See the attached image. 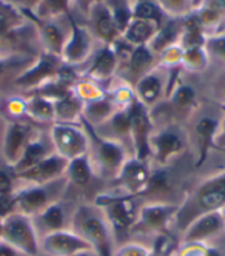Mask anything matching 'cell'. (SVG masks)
<instances>
[{
  "instance_id": "cell-41",
  "label": "cell",
  "mask_w": 225,
  "mask_h": 256,
  "mask_svg": "<svg viewBox=\"0 0 225 256\" xmlns=\"http://www.w3.org/2000/svg\"><path fill=\"white\" fill-rule=\"evenodd\" d=\"M162 4H164L166 8H170V10H178V8L182 6L184 0H162Z\"/></svg>"
},
{
  "instance_id": "cell-34",
  "label": "cell",
  "mask_w": 225,
  "mask_h": 256,
  "mask_svg": "<svg viewBox=\"0 0 225 256\" xmlns=\"http://www.w3.org/2000/svg\"><path fill=\"white\" fill-rule=\"evenodd\" d=\"M16 212V198L11 194H0V221L12 214Z\"/></svg>"
},
{
  "instance_id": "cell-37",
  "label": "cell",
  "mask_w": 225,
  "mask_h": 256,
  "mask_svg": "<svg viewBox=\"0 0 225 256\" xmlns=\"http://www.w3.org/2000/svg\"><path fill=\"white\" fill-rule=\"evenodd\" d=\"M0 256H30V254L12 247L11 244L5 242L4 240H0Z\"/></svg>"
},
{
  "instance_id": "cell-28",
  "label": "cell",
  "mask_w": 225,
  "mask_h": 256,
  "mask_svg": "<svg viewBox=\"0 0 225 256\" xmlns=\"http://www.w3.org/2000/svg\"><path fill=\"white\" fill-rule=\"evenodd\" d=\"M112 256H152V248L140 242H122L116 247Z\"/></svg>"
},
{
  "instance_id": "cell-16",
  "label": "cell",
  "mask_w": 225,
  "mask_h": 256,
  "mask_svg": "<svg viewBox=\"0 0 225 256\" xmlns=\"http://www.w3.org/2000/svg\"><path fill=\"white\" fill-rule=\"evenodd\" d=\"M71 218L72 214L68 216L65 206L59 202V200L51 204L50 207H46L44 212H40L39 214L32 218V222H34L37 234H39V240L48 233L70 228Z\"/></svg>"
},
{
  "instance_id": "cell-1",
  "label": "cell",
  "mask_w": 225,
  "mask_h": 256,
  "mask_svg": "<svg viewBox=\"0 0 225 256\" xmlns=\"http://www.w3.org/2000/svg\"><path fill=\"white\" fill-rule=\"evenodd\" d=\"M224 207H225V170L202 180L185 198V200L179 206L178 214L173 222V228H176L179 233H184V230L196 218L205 213L220 212Z\"/></svg>"
},
{
  "instance_id": "cell-18",
  "label": "cell",
  "mask_w": 225,
  "mask_h": 256,
  "mask_svg": "<svg viewBox=\"0 0 225 256\" xmlns=\"http://www.w3.org/2000/svg\"><path fill=\"white\" fill-rule=\"evenodd\" d=\"M48 145H51V140H50V144H45L42 139H31L30 144L26 145L25 152L22 153L20 159H18L14 164V166L11 167L12 172H14V174L34 167L36 164H39L42 159H45L46 156H50L51 153H54V150L50 148Z\"/></svg>"
},
{
  "instance_id": "cell-47",
  "label": "cell",
  "mask_w": 225,
  "mask_h": 256,
  "mask_svg": "<svg viewBox=\"0 0 225 256\" xmlns=\"http://www.w3.org/2000/svg\"><path fill=\"white\" fill-rule=\"evenodd\" d=\"M224 91H225V90H224Z\"/></svg>"
},
{
  "instance_id": "cell-5",
  "label": "cell",
  "mask_w": 225,
  "mask_h": 256,
  "mask_svg": "<svg viewBox=\"0 0 225 256\" xmlns=\"http://www.w3.org/2000/svg\"><path fill=\"white\" fill-rule=\"evenodd\" d=\"M180 204L160 202L152 200L146 206L139 208L138 219L131 228V234H159L165 232H172L174 218L178 214Z\"/></svg>"
},
{
  "instance_id": "cell-31",
  "label": "cell",
  "mask_w": 225,
  "mask_h": 256,
  "mask_svg": "<svg viewBox=\"0 0 225 256\" xmlns=\"http://www.w3.org/2000/svg\"><path fill=\"white\" fill-rule=\"evenodd\" d=\"M136 19L140 20H150V22H158L159 20V10L150 2H142L134 8Z\"/></svg>"
},
{
  "instance_id": "cell-23",
  "label": "cell",
  "mask_w": 225,
  "mask_h": 256,
  "mask_svg": "<svg viewBox=\"0 0 225 256\" xmlns=\"http://www.w3.org/2000/svg\"><path fill=\"white\" fill-rule=\"evenodd\" d=\"M56 108V120L60 124H72L76 122V119L82 118V108L78 105V102L72 98L65 96L60 99L58 105H54Z\"/></svg>"
},
{
  "instance_id": "cell-33",
  "label": "cell",
  "mask_w": 225,
  "mask_h": 256,
  "mask_svg": "<svg viewBox=\"0 0 225 256\" xmlns=\"http://www.w3.org/2000/svg\"><path fill=\"white\" fill-rule=\"evenodd\" d=\"M176 256H210V246L204 244H182Z\"/></svg>"
},
{
  "instance_id": "cell-15",
  "label": "cell",
  "mask_w": 225,
  "mask_h": 256,
  "mask_svg": "<svg viewBox=\"0 0 225 256\" xmlns=\"http://www.w3.org/2000/svg\"><path fill=\"white\" fill-rule=\"evenodd\" d=\"M32 138L30 136V125L12 120L8 124L5 136H4V158L8 162V166H14V164L20 159L22 153L25 152L26 145L30 144Z\"/></svg>"
},
{
  "instance_id": "cell-45",
  "label": "cell",
  "mask_w": 225,
  "mask_h": 256,
  "mask_svg": "<svg viewBox=\"0 0 225 256\" xmlns=\"http://www.w3.org/2000/svg\"><path fill=\"white\" fill-rule=\"evenodd\" d=\"M82 2H88V0H82Z\"/></svg>"
},
{
  "instance_id": "cell-19",
  "label": "cell",
  "mask_w": 225,
  "mask_h": 256,
  "mask_svg": "<svg viewBox=\"0 0 225 256\" xmlns=\"http://www.w3.org/2000/svg\"><path fill=\"white\" fill-rule=\"evenodd\" d=\"M94 174V170H92L90 156H80L72 160H68V167H66V173L65 178L71 182L72 186L76 187H86L91 184V178Z\"/></svg>"
},
{
  "instance_id": "cell-4",
  "label": "cell",
  "mask_w": 225,
  "mask_h": 256,
  "mask_svg": "<svg viewBox=\"0 0 225 256\" xmlns=\"http://www.w3.org/2000/svg\"><path fill=\"white\" fill-rule=\"evenodd\" d=\"M86 132L92 138V140L90 139V145H92V148L90 147L88 150L92 170H94V173L102 174L104 178L114 179L119 174L125 160L128 159L125 156V148L116 139L96 134L90 124L86 126Z\"/></svg>"
},
{
  "instance_id": "cell-39",
  "label": "cell",
  "mask_w": 225,
  "mask_h": 256,
  "mask_svg": "<svg viewBox=\"0 0 225 256\" xmlns=\"http://www.w3.org/2000/svg\"><path fill=\"white\" fill-rule=\"evenodd\" d=\"M212 48H213V51L218 54V56L225 58V38L214 39V40L212 42Z\"/></svg>"
},
{
  "instance_id": "cell-21",
  "label": "cell",
  "mask_w": 225,
  "mask_h": 256,
  "mask_svg": "<svg viewBox=\"0 0 225 256\" xmlns=\"http://www.w3.org/2000/svg\"><path fill=\"white\" fill-rule=\"evenodd\" d=\"M90 50V39H88V34L84 30L79 28H74L72 32V39L71 42L66 45L65 48V56L68 60L71 62H76L85 58V54Z\"/></svg>"
},
{
  "instance_id": "cell-8",
  "label": "cell",
  "mask_w": 225,
  "mask_h": 256,
  "mask_svg": "<svg viewBox=\"0 0 225 256\" xmlns=\"http://www.w3.org/2000/svg\"><path fill=\"white\" fill-rule=\"evenodd\" d=\"M50 140L54 153L66 160L85 156L90 150V134H86V130H80L72 124L54 122L51 125Z\"/></svg>"
},
{
  "instance_id": "cell-44",
  "label": "cell",
  "mask_w": 225,
  "mask_h": 256,
  "mask_svg": "<svg viewBox=\"0 0 225 256\" xmlns=\"http://www.w3.org/2000/svg\"><path fill=\"white\" fill-rule=\"evenodd\" d=\"M0 238H2V221H0Z\"/></svg>"
},
{
  "instance_id": "cell-17",
  "label": "cell",
  "mask_w": 225,
  "mask_h": 256,
  "mask_svg": "<svg viewBox=\"0 0 225 256\" xmlns=\"http://www.w3.org/2000/svg\"><path fill=\"white\" fill-rule=\"evenodd\" d=\"M219 125H220V120L212 116H202L196 120L193 126V134H194L198 150H199V160L196 164L198 167L207 160L210 148L214 147V139L219 130Z\"/></svg>"
},
{
  "instance_id": "cell-14",
  "label": "cell",
  "mask_w": 225,
  "mask_h": 256,
  "mask_svg": "<svg viewBox=\"0 0 225 256\" xmlns=\"http://www.w3.org/2000/svg\"><path fill=\"white\" fill-rule=\"evenodd\" d=\"M185 148V136L179 128L170 125L165 126L156 134L150 138V152L160 166H166Z\"/></svg>"
},
{
  "instance_id": "cell-22",
  "label": "cell",
  "mask_w": 225,
  "mask_h": 256,
  "mask_svg": "<svg viewBox=\"0 0 225 256\" xmlns=\"http://www.w3.org/2000/svg\"><path fill=\"white\" fill-rule=\"evenodd\" d=\"M160 90H162V85H160V80L156 76H145L138 84L139 102L144 104V105L154 104L160 96Z\"/></svg>"
},
{
  "instance_id": "cell-6",
  "label": "cell",
  "mask_w": 225,
  "mask_h": 256,
  "mask_svg": "<svg viewBox=\"0 0 225 256\" xmlns=\"http://www.w3.org/2000/svg\"><path fill=\"white\" fill-rule=\"evenodd\" d=\"M65 190L62 178L44 186H26L25 188L14 190L16 212L30 218L37 216L51 204L58 202L59 194Z\"/></svg>"
},
{
  "instance_id": "cell-38",
  "label": "cell",
  "mask_w": 225,
  "mask_h": 256,
  "mask_svg": "<svg viewBox=\"0 0 225 256\" xmlns=\"http://www.w3.org/2000/svg\"><path fill=\"white\" fill-rule=\"evenodd\" d=\"M46 6L50 8L51 12H58V11H64L66 10L68 0H45Z\"/></svg>"
},
{
  "instance_id": "cell-25",
  "label": "cell",
  "mask_w": 225,
  "mask_h": 256,
  "mask_svg": "<svg viewBox=\"0 0 225 256\" xmlns=\"http://www.w3.org/2000/svg\"><path fill=\"white\" fill-rule=\"evenodd\" d=\"M96 30H98L99 36H102V38L108 42H111L116 38L119 28L114 22V17L108 12V10H105V8L98 10V12H96Z\"/></svg>"
},
{
  "instance_id": "cell-36",
  "label": "cell",
  "mask_w": 225,
  "mask_h": 256,
  "mask_svg": "<svg viewBox=\"0 0 225 256\" xmlns=\"http://www.w3.org/2000/svg\"><path fill=\"white\" fill-rule=\"evenodd\" d=\"M11 193H14L12 179L6 172L0 170V194H11Z\"/></svg>"
},
{
  "instance_id": "cell-27",
  "label": "cell",
  "mask_w": 225,
  "mask_h": 256,
  "mask_svg": "<svg viewBox=\"0 0 225 256\" xmlns=\"http://www.w3.org/2000/svg\"><path fill=\"white\" fill-rule=\"evenodd\" d=\"M114 65H116L114 54H112V51H110V50H105L99 56V59L96 60L91 71H92V74H99L100 78H104V76H108L110 72L114 70Z\"/></svg>"
},
{
  "instance_id": "cell-12",
  "label": "cell",
  "mask_w": 225,
  "mask_h": 256,
  "mask_svg": "<svg viewBox=\"0 0 225 256\" xmlns=\"http://www.w3.org/2000/svg\"><path fill=\"white\" fill-rule=\"evenodd\" d=\"M152 172L148 170L146 162L138 158H128L122 166L119 174L114 178L120 187V193L130 196H142L150 184Z\"/></svg>"
},
{
  "instance_id": "cell-7",
  "label": "cell",
  "mask_w": 225,
  "mask_h": 256,
  "mask_svg": "<svg viewBox=\"0 0 225 256\" xmlns=\"http://www.w3.org/2000/svg\"><path fill=\"white\" fill-rule=\"evenodd\" d=\"M5 242L30 256H39V234L36 232L32 218L14 212L2 221V238Z\"/></svg>"
},
{
  "instance_id": "cell-42",
  "label": "cell",
  "mask_w": 225,
  "mask_h": 256,
  "mask_svg": "<svg viewBox=\"0 0 225 256\" xmlns=\"http://www.w3.org/2000/svg\"><path fill=\"white\" fill-rule=\"evenodd\" d=\"M213 10L216 12H225V0H214V2H213Z\"/></svg>"
},
{
  "instance_id": "cell-32",
  "label": "cell",
  "mask_w": 225,
  "mask_h": 256,
  "mask_svg": "<svg viewBox=\"0 0 225 256\" xmlns=\"http://www.w3.org/2000/svg\"><path fill=\"white\" fill-rule=\"evenodd\" d=\"M194 91L190 88V86H180L176 94H174V99H173V105L178 106V110H182V108H186L190 106L192 102L194 100Z\"/></svg>"
},
{
  "instance_id": "cell-26",
  "label": "cell",
  "mask_w": 225,
  "mask_h": 256,
  "mask_svg": "<svg viewBox=\"0 0 225 256\" xmlns=\"http://www.w3.org/2000/svg\"><path fill=\"white\" fill-rule=\"evenodd\" d=\"M54 65L52 62H48V60H42V64L31 70L30 72H26V74H24L20 79H18V85H36L42 82V79H45L50 72L52 71Z\"/></svg>"
},
{
  "instance_id": "cell-3",
  "label": "cell",
  "mask_w": 225,
  "mask_h": 256,
  "mask_svg": "<svg viewBox=\"0 0 225 256\" xmlns=\"http://www.w3.org/2000/svg\"><path fill=\"white\" fill-rule=\"evenodd\" d=\"M94 206H98L104 213L112 236H114V242H118L120 238L131 236V228H133L139 213L134 196L124 193L99 194L94 200Z\"/></svg>"
},
{
  "instance_id": "cell-40",
  "label": "cell",
  "mask_w": 225,
  "mask_h": 256,
  "mask_svg": "<svg viewBox=\"0 0 225 256\" xmlns=\"http://www.w3.org/2000/svg\"><path fill=\"white\" fill-rule=\"evenodd\" d=\"M218 144H222L220 147H224V150H225V119L220 120L219 130H218V134L214 139V145H218Z\"/></svg>"
},
{
  "instance_id": "cell-13",
  "label": "cell",
  "mask_w": 225,
  "mask_h": 256,
  "mask_svg": "<svg viewBox=\"0 0 225 256\" xmlns=\"http://www.w3.org/2000/svg\"><path fill=\"white\" fill-rule=\"evenodd\" d=\"M68 167V160L58 153H51L45 159H42L34 167L14 174V178L26 180L28 186H44L54 182L65 176Z\"/></svg>"
},
{
  "instance_id": "cell-9",
  "label": "cell",
  "mask_w": 225,
  "mask_h": 256,
  "mask_svg": "<svg viewBox=\"0 0 225 256\" xmlns=\"http://www.w3.org/2000/svg\"><path fill=\"white\" fill-rule=\"evenodd\" d=\"M126 110L130 116V138L133 139L136 147L134 158L146 162L148 156L152 154L150 152V138L153 134L152 118H150L145 105L139 100H133L126 106Z\"/></svg>"
},
{
  "instance_id": "cell-30",
  "label": "cell",
  "mask_w": 225,
  "mask_h": 256,
  "mask_svg": "<svg viewBox=\"0 0 225 256\" xmlns=\"http://www.w3.org/2000/svg\"><path fill=\"white\" fill-rule=\"evenodd\" d=\"M18 20V16L17 12L8 6L6 4H2L0 2V36L2 34H6L8 30Z\"/></svg>"
},
{
  "instance_id": "cell-10",
  "label": "cell",
  "mask_w": 225,
  "mask_h": 256,
  "mask_svg": "<svg viewBox=\"0 0 225 256\" xmlns=\"http://www.w3.org/2000/svg\"><path fill=\"white\" fill-rule=\"evenodd\" d=\"M84 250L92 248L71 228L48 233L39 240V252L44 256H72Z\"/></svg>"
},
{
  "instance_id": "cell-2",
  "label": "cell",
  "mask_w": 225,
  "mask_h": 256,
  "mask_svg": "<svg viewBox=\"0 0 225 256\" xmlns=\"http://www.w3.org/2000/svg\"><path fill=\"white\" fill-rule=\"evenodd\" d=\"M70 228L84 238L99 256L114 254V236L98 206L86 204L74 208Z\"/></svg>"
},
{
  "instance_id": "cell-46",
  "label": "cell",
  "mask_w": 225,
  "mask_h": 256,
  "mask_svg": "<svg viewBox=\"0 0 225 256\" xmlns=\"http://www.w3.org/2000/svg\"><path fill=\"white\" fill-rule=\"evenodd\" d=\"M31 2H36V0H31Z\"/></svg>"
},
{
  "instance_id": "cell-20",
  "label": "cell",
  "mask_w": 225,
  "mask_h": 256,
  "mask_svg": "<svg viewBox=\"0 0 225 256\" xmlns=\"http://www.w3.org/2000/svg\"><path fill=\"white\" fill-rule=\"evenodd\" d=\"M25 113L36 119L37 122H51L56 120V108L45 98H36L31 102L25 104Z\"/></svg>"
},
{
  "instance_id": "cell-35",
  "label": "cell",
  "mask_w": 225,
  "mask_h": 256,
  "mask_svg": "<svg viewBox=\"0 0 225 256\" xmlns=\"http://www.w3.org/2000/svg\"><path fill=\"white\" fill-rule=\"evenodd\" d=\"M45 34H46V40H48V44H50L56 51H59L60 46H62V36H60V32H59L58 30H56L54 26H48L46 31H45Z\"/></svg>"
},
{
  "instance_id": "cell-11",
  "label": "cell",
  "mask_w": 225,
  "mask_h": 256,
  "mask_svg": "<svg viewBox=\"0 0 225 256\" xmlns=\"http://www.w3.org/2000/svg\"><path fill=\"white\" fill-rule=\"evenodd\" d=\"M225 233V218L222 212L205 213L186 227L182 233V244L210 246L213 240Z\"/></svg>"
},
{
  "instance_id": "cell-43",
  "label": "cell",
  "mask_w": 225,
  "mask_h": 256,
  "mask_svg": "<svg viewBox=\"0 0 225 256\" xmlns=\"http://www.w3.org/2000/svg\"><path fill=\"white\" fill-rule=\"evenodd\" d=\"M72 256H99L94 250H84V252H79L76 254H72Z\"/></svg>"
},
{
  "instance_id": "cell-24",
  "label": "cell",
  "mask_w": 225,
  "mask_h": 256,
  "mask_svg": "<svg viewBox=\"0 0 225 256\" xmlns=\"http://www.w3.org/2000/svg\"><path fill=\"white\" fill-rule=\"evenodd\" d=\"M153 22L150 20H140L136 19L134 22H131L126 25V31H125V38L128 39V42L136 44V45H142L144 42H146L150 38L153 36Z\"/></svg>"
},
{
  "instance_id": "cell-29",
  "label": "cell",
  "mask_w": 225,
  "mask_h": 256,
  "mask_svg": "<svg viewBox=\"0 0 225 256\" xmlns=\"http://www.w3.org/2000/svg\"><path fill=\"white\" fill-rule=\"evenodd\" d=\"M152 62V54L145 46H138V50L133 52L130 60V66L134 72H142Z\"/></svg>"
}]
</instances>
